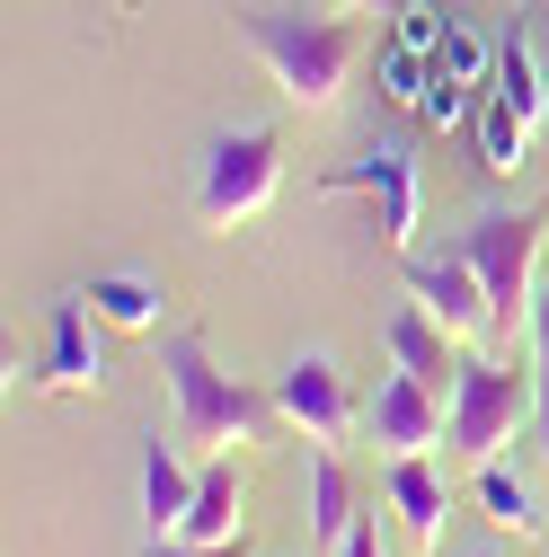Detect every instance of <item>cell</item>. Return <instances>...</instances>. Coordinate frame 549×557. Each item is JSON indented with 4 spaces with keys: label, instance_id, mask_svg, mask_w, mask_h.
Masks as SVG:
<instances>
[{
    "label": "cell",
    "instance_id": "6da1fadb",
    "mask_svg": "<svg viewBox=\"0 0 549 557\" xmlns=\"http://www.w3.org/2000/svg\"><path fill=\"white\" fill-rule=\"evenodd\" d=\"M240 36L266 62V81L284 89V107L302 115H337V98L364 62V27L328 10H240Z\"/></svg>",
    "mask_w": 549,
    "mask_h": 557
},
{
    "label": "cell",
    "instance_id": "7a4b0ae2",
    "mask_svg": "<svg viewBox=\"0 0 549 557\" xmlns=\"http://www.w3.org/2000/svg\"><path fill=\"white\" fill-rule=\"evenodd\" d=\"M160 345V381H169V443L178 451H240L266 434V416L274 398L240 389L222 363H213V345H204V327H169L151 336Z\"/></svg>",
    "mask_w": 549,
    "mask_h": 557
},
{
    "label": "cell",
    "instance_id": "3957f363",
    "mask_svg": "<svg viewBox=\"0 0 549 557\" xmlns=\"http://www.w3.org/2000/svg\"><path fill=\"white\" fill-rule=\"evenodd\" d=\"M540 239H549V203H523V213H478L461 231V257L488 284V319H497V355L505 345H532V310H540Z\"/></svg>",
    "mask_w": 549,
    "mask_h": 557
},
{
    "label": "cell",
    "instance_id": "277c9868",
    "mask_svg": "<svg viewBox=\"0 0 549 557\" xmlns=\"http://www.w3.org/2000/svg\"><path fill=\"white\" fill-rule=\"evenodd\" d=\"M540 143H549V72H540L532 36L514 27V36L497 45L488 98H478V169H488V177H514V169H532Z\"/></svg>",
    "mask_w": 549,
    "mask_h": 557
},
{
    "label": "cell",
    "instance_id": "5b68a950",
    "mask_svg": "<svg viewBox=\"0 0 549 557\" xmlns=\"http://www.w3.org/2000/svg\"><path fill=\"white\" fill-rule=\"evenodd\" d=\"M532 407H540V381L514 363V355H469L461 381H452V443L461 460H497L523 425H532Z\"/></svg>",
    "mask_w": 549,
    "mask_h": 557
},
{
    "label": "cell",
    "instance_id": "8992f818",
    "mask_svg": "<svg viewBox=\"0 0 549 557\" xmlns=\"http://www.w3.org/2000/svg\"><path fill=\"white\" fill-rule=\"evenodd\" d=\"M274 186H284V133L274 124H248V133H222L213 151H204V177H195V222L204 231H240L257 222Z\"/></svg>",
    "mask_w": 549,
    "mask_h": 557
},
{
    "label": "cell",
    "instance_id": "52a82bcc",
    "mask_svg": "<svg viewBox=\"0 0 549 557\" xmlns=\"http://www.w3.org/2000/svg\"><path fill=\"white\" fill-rule=\"evenodd\" d=\"M266 398H274V425H293L310 451H346L364 434V398L346 389V372H337L328 355H293Z\"/></svg>",
    "mask_w": 549,
    "mask_h": 557
},
{
    "label": "cell",
    "instance_id": "ba28073f",
    "mask_svg": "<svg viewBox=\"0 0 549 557\" xmlns=\"http://www.w3.org/2000/svg\"><path fill=\"white\" fill-rule=\"evenodd\" d=\"M319 195H373V203H381V239H390L399 257L417 248V222H426V169H417V151H407V143H381V151H364V160H346V169H328Z\"/></svg>",
    "mask_w": 549,
    "mask_h": 557
},
{
    "label": "cell",
    "instance_id": "9c48e42d",
    "mask_svg": "<svg viewBox=\"0 0 549 557\" xmlns=\"http://www.w3.org/2000/svg\"><path fill=\"white\" fill-rule=\"evenodd\" d=\"M364 443H373L381 460H417V451L452 443V398H435L417 372L390 363V381L364 398Z\"/></svg>",
    "mask_w": 549,
    "mask_h": 557
},
{
    "label": "cell",
    "instance_id": "30bf717a",
    "mask_svg": "<svg viewBox=\"0 0 549 557\" xmlns=\"http://www.w3.org/2000/svg\"><path fill=\"white\" fill-rule=\"evenodd\" d=\"M407 301H417L443 336H461V345L497 336V319H488V284H478V265H469L461 248H443V257H407Z\"/></svg>",
    "mask_w": 549,
    "mask_h": 557
},
{
    "label": "cell",
    "instance_id": "8fae6325",
    "mask_svg": "<svg viewBox=\"0 0 549 557\" xmlns=\"http://www.w3.org/2000/svg\"><path fill=\"white\" fill-rule=\"evenodd\" d=\"M98 310L72 293V301H53V319H45V355H36V389H53V398H98L107 389V355H98Z\"/></svg>",
    "mask_w": 549,
    "mask_h": 557
},
{
    "label": "cell",
    "instance_id": "7c38bea8",
    "mask_svg": "<svg viewBox=\"0 0 549 557\" xmlns=\"http://www.w3.org/2000/svg\"><path fill=\"white\" fill-rule=\"evenodd\" d=\"M390 513H399V531H407V548H417V557H443L452 486H443L435 451H417V460H390Z\"/></svg>",
    "mask_w": 549,
    "mask_h": 557
},
{
    "label": "cell",
    "instance_id": "4fadbf2b",
    "mask_svg": "<svg viewBox=\"0 0 549 557\" xmlns=\"http://www.w3.org/2000/svg\"><path fill=\"white\" fill-rule=\"evenodd\" d=\"M390 363H399V372H417L435 398H452V381H461V363H469V355H461V336H443L417 301H407V310L390 319Z\"/></svg>",
    "mask_w": 549,
    "mask_h": 557
},
{
    "label": "cell",
    "instance_id": "5bb4252c",
    "mask_svg": "<svg viewBox=\"0 0 549 557\" xmlns=\"http://www.w3.org/2000/svg\"><path fill=\"white\" fill-rule=\"evenodd\" d=\"M107 327H124V336H160V310H169V293L151 284V274H89V293H81Z\"/></svg>",
    "mask_w": 549,
    "mask_h": 557
},
{
    "label": "cell",
    "instance_id": "9a60e30c",
    "mask_svg": "<svg viewBox=\"0 0 549 557\" xmlns=\"http://www.w3.org/2000/svg\"><path fill=\"white\" fill-rule=\"evenodd\" d=\"M178 540H240V460H231V451H213V460H204L195 505H186Z\"/></svg>",
    "mask_w": 549,
    "mask_h": 557
},
{
    "label": "cell",
    "instance_id": "2e32d148",
    "mask_svg": "<svg viewBox=\"0 0 549 557\" xmlns=\"http://www.w3.org/2000/svg\"><path fill=\"white\" fill-rule=\"evenodd\" d=\"M364 513H355V478H346V460L337 451H310V540L337 557V540H346Z\"/></svg>",
    "mask_w": 549,
    "mask_h": 557
},
{
    "label": "cell",
    "instance_id": "e0dca14e",
    "mask_svg": "<svg viewBox=\"0 0 549 557\" xmlns=\"http://www.w3.org/2000/svg\"><path fill=\"white\" fill-rule=\"evenodd\" d=\"M195 478H204V469H186L178 443H151V451H143V513H151V531H178V522H186Z\"/></svg>",
    "mask_w": 549,
    "mask_h": 557
},
{
    "label": "cell",
    "instance_id": "ac0fdd59",
    "mask_svg": "<svg viewBox=\"0 0 549 557\" xmlns=\"http://www.w3.org/2000/svg\"><path fill=\"white\" fill-rule=\"evenodd\" d=\"M469 496H478V513H488L497 531H514V540H540V531H549L540 496H532V486H523L505 460H478V486H469Z\"/></svg>",
    "mask_w": 549,
    "mask_h": 557
},
{
    "label": "cell",
    "instance_id": "d6986e66",
    "mask_svg": "<svg viewBox=\"0 0 549 557\" xmlns=\"http://www.w3.org/2000/svg\"><path fill=\"white\" fill-rule=\"evenodd\" d=\"M532 381H540V407H532V443H540V469H549V274H540V310H532Z\"/></svg>",
    "mask_w": 549,
    "mask_h": 557
},
{
    "label": "cell",
    "instance_id": "ffe728a7",
    "mask_svg": "<svg viewBox=\"0 0 549 557\" xmlns=\"http://www.w3.org/2000/svg\"><path fill=\"white\" fill-rule=\"evenodd\" d=\"M435 72H452V81H469V89H478V81L497 72V53L478 45L469 27H443V45H435Z\"/></svg>",
    "mask_w": 549,
    "mask_h": 557
},
{
    "label": "cell",
    "instance_id": "44dd1931",
    "mask_svg": "<svg viewBox=\"0 0 549 557\" xmlns=\"http://www.w3.org/2000/svg\"><path fill=\"white\" fill-rule=\"evenodd\" d=\"M426 81H435V53H407V45H399V53L381 62V98H390V107H417Z\"/></svg>",
    "mask_w": 549,
    "mask_h": 557
},
{
    "label": "cell",
    "instance_id": "7402d4cb",
    "mask_svg": "<svg viewBox=\"0 0 549 557\" xmlns=\"http://www.w3.org/2000/svg\"><path fill=\"white\" fill-rule=\"evenodd\" d=\"M417 115H426L435 133H452V124L469 115V81H452V72H435V81H426V98H417Z\"/></svg>",
    "mask_w": 549,
    "mask_h": 557
},
{
    "label": "cell",
    "instance_id": "603a6c76",
    "mask_svg": "<svg viewBox=\"0 0 549 557\" xmlns=\"http://www.w3.org/2000/svg\"><path fill=\"white\" fill-rule=\"evenodd\" d=\"M143 557H248V540H178V531H151Z\"/></svg>",
    "mask_w": 549,
    "mask_h": 557
},
{
    "label": "cell",
    "instance_id": "cb8c5ba5",
    "mask_svg": "<svg viewBox=\"0 0 549 557\" xmlns=\"http://www.w3.org/2000/svg\"><path fill=\"white\" fill-rule=\"evenodd\" d=\"M443 27H452V18H435L426 0H407V10H399V45H407V53H435V45H443Z\"/></svg>",
    "mask_w": 549,
    "mask_h": 557
},
{
    "label": "cell",
    "instance_id": "d4e9b609",
    "mask_svg": "<svg viewBox=\"0 0 549 557\" xmlns=\"http://www.w3.org/2000/svg\"><path fill=\"white\" fill-rule=\"evenodd\" d=\"M337 557H390V548H381V531H373V522H355L346 540H337Z\"/></svg>",
    "mask_w": 549,
    "mask_h": 557
},
{
    "label": "cell",
    "instance_id": "484cf974",
    "mask_svg": "<svg viewBox=\"0 0 549 557\" xmlns=\"http://www.w3.org/2000/svg\"><path fill=\"white\" fill-rule=\"evenodd\" d=\"M523 36H532V53H540V72H549V0H532V27H523Z\"/></svg>",
    "mask_w": 549,
    "mask_h": 557
},
{
    "label": "cell",
    "instance_id": "4316f807",
    "mask_svg": "<svg viewBox=\"0 0 549 557\" xmlns=\"http://www.w3.org/2000/svg\"><path fill=\"white\" fill-rule=\"evenodd\" d=\"M346 10H390V18H399V10H407V0H346Z\"/></svg>",
    "mask_w": 549,
    "mask_h": 557
},
{
    "label": "cell",
    "instance_id": "83f0119b",
    "mask_svg": "<svg viewBox=\"0 0 549 557\" xmlns=\"http://www.w3.org/2000/svg\"><path fill=\"white\" fill-rule=\"evenodd\" d=\"M461 557H505V548H461Z\"/></svg>",
    "mask_w": 549,
    "mask_h": 557
}]
</instances>
